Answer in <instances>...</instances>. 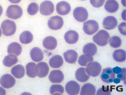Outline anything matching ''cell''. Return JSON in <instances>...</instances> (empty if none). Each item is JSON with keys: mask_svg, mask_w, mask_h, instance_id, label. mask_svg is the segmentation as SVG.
<instances>
[{"mask_svg": "<svg viewBox=\"0 0 126 95\" xmlns=\"http://www.w3.org/2000/svg\"><path fill=\"white\" fill-rule=\"evenodd\" d=\"M110 37V35L108 32L104 30H101L94 36L93 40L94 42L99 46H103L108 44Z\"/></svg>", "mask_w": 126, "mask_h": 95, "instance_id": "obj_1", "label": "cell"}, {"mask_svg": "<svg viewBox=\"0 0 126 95\" xmlns=\"http://www.w3.org/2000/svg\"><path fill=\"white\" fill-rule=\"evenodd\" d=\"M1 28L4 35L7 36L13 35L16 30V26L15 22L9 19H6L2 22Z\"/></svg>", "mask_w": 126, "mask_h": 95, "instance_id": "obj_2", "label": "cell"}, {"mask_svg": "<svg viewBox=\"0 0 126 95\" xmlns=\"http://www.w3.org/2000/svg\"><path fill=\"white\" fill-rule=\"evenodd\" d=\"M23 13L22 9L17 5H11L7 8L6 13L8 18L14 19L20 18Z\"/></svg>", "mask_w": 126, "mask_h": 95, "instance_id": "obj_3", "label": "cell"}, {"mask_svg": "<svg viewBox=\"0 0 126 95\" xmlns=\"http://www.w3.org/2000/svg\"><path fill=\"white\" fill-rule=\"evenodd\" d=\"M99 28L98 24L94 20H89L83 24L84 31L88 35H93L98 31Z\"/></svg>", "mask_w": 126, "mask_h": 95, "instance_id": "obj_4", "label": "cell"}, {"mask_svg": "<svg viewBox=\"0 0 126 95\" xmlns=\"http://www.w3.org/2000/svg\"><path fill=\"white\" fill-rule=\"evenodd\" d=\"M87 66L86 72L89 75L92 77H97L101 72V65L97 62L90 63Z\"/></svg>", "mask_w": 126, "mask_h": 95, "instance_id": "obj_5", "label": "cell"}, {"mask_svg": "<svg viewBox=\"0 0 126 95\" xmlns=\"http://www.w3.org/2000/svg\"><path fill=\"white\" fill-rule=\"evenodd\" d=\"M64 24V21L61 17L54 16L49 19L48 25L49 28L52 30H58L61 29Z\"/></svg>", "mask_w": 126, "mask_h": 95, "instance_id": "obj_6", "label": "cell"}, {"mask_svg": "<svg viewBox=\"0 0 126 95\" xmlns=\"http://www.w3.org/2000/svg\"><path fill=\"white\" fill-rule=\"evenodd\" d=\"M54 6L52 2L46 0L41 3L40 6V12L42 15L49 16L54 12Z\"/></svg>", "mask_w": 126, "mask_h": 95, "instance_id": "obj_7", "label": "cell"}, {"mask_svg": "<svg viewBox=\"0 0 126 95\" xmlns=\"http://www.w3.org/2000/svg\"><path fill=\"white\" fill-rule=\"evenodd\" d=\"M73 16L79 22H83L87 20L88 17V13L85 8L83 7H78L73 11Z\"/></svg>", "mask_w": 126, "mask_h": 95, "instance_id": "obj_8", "label": "cell"}, {"mask_svg": "<svg viewBox=\"0 0 126 95\" xmlns=\"http://www.w3.org/2000/svg\"><path fill=\"white\" fill-rule=\"evenodd\" d=\"M16 82L15 78L8 74L3 75L0 79L1 85L6 89H9L13 87L15 85Z\"/></svg>", "mask_w": 126, "mask_h": 95, "instance_id": "obj_9", "label": "cell"}, {"mask_svg": "<svg viewBox=\"0 0 126 95\" xmlns=\"http://www.w3.org/2000/svg\"><path fill=\"white\" fill-rule=\"evenodd\" d=\"M115 78V75L112 72V69L107 68L103 69L101 75L102 80L107 83H112Z\"/></svg>", "mask_w": 126, "mask_h": 95, "instance_id": "obj_10", "label": "cell"}, {"mask_svg": "<svg viewBox=\"0 0 126 95\" xmlns=\"http://www.w3.org/2000/svg\"><path fill=\"white\" fill-rule=\"evenodd\" d=\"M71 7L68 2L65 1H61L57 4L56 11L57 13L62 16L67 15L71 11Z\"/></svg>", "mask_w": 126, "mask_h": 95, "instance_id": "obj_11", "label": "cell"}, {"mask_svg": "<svg viewBox=\"0 0 126 95\" xmlns=\"http://www.w3.org/2000/svg\"><path fill=\"white\" fill-rule=\"evenodd\" d=\"M64 78V75L60 70H55L50 72L49 76L50 81L53 83H60L62 82Z\"/></svg>", "mask_w": 126, "mask_h": 95, "instance_id": "obj_12", "label": "cell"}, {"mask_svg": "<svg viewBox=\"0 0 126 95\" xmlns=\"http://www.w3.org/2000/svg\"><path fill=\"white\" fill-rule=\"evenodd\" d=\"M66 91L68 95H76L79 93L80 86L77 82L74 81H68L65 86Z\"/></svg>", "mask_w": 126, "mask_h": 95, "instance_id": "obj_13", "label": "cell"}, {"mask_svg": "<svg viewBox=\"0 0 126 95\" xmlns=\"http://www.w3.org/2000/svg\"><path fill=\"white\" fill-rule=\"evenodd\" d=\"M43 45L44 47L47 50H52L57 46V40L54 37L48 36L46 37L43 40Z\"/></svg>", "mask_w": 126, "mask_h": 95, "instance_id": "obj_14", "label": "cell"}, {"mask_svg": "<svg viewBox=\"0 0 126 95\" xmlns=\"http://www.w3.org/2000/svg\"><path fill=\"white\" fill-rule=\"evenodd\" d=\"M117 24V20L112 16H109L105 18L103 22L104 28L109 30L114 29L116 27Z\"/></svg>", "mask_w": 126, "mask_h": 95, "instance_id": "obj_15", "label": "cell"}, {"mask_svg": "<svg viewBox=\"0 0 126 95\" xmlns=\"http://www.w3.org/2000/svg\"><path fill=\"white\" fill-rule=\"evenodd\" d=\"M79 34L74 30H70L67 32L64 35V39L68 44H75L79 39Z\"/></svg>", "mask_w": 126, "mask_h": 95, "instance_id": "obj_16", "label": "cell"}, {"mask_svg": "<svg viewBox=\"0 0 126 95\" xmlns=\"http://www.w3.org/2000/svg\"><path fill=\"white\" fill-rule=\"evenodd\" d=\"M37 66L38 72L37 76L39 78L46 77L49 70L48 64L46 62H41L38 63Z\"/></svg>", "mask_w": 126, "mask_h": 95, "instance_id": "obj_17", "label": "cell"}, {"mask_svg": "<svg viewBox=\"0 0 126 95\" xmlns=\"http://www.w3.org/2000/svg\"><path fill=\"white\" fill-rule=\"evenodd\" d=\"M76 77L77 80L80 82H84L89 79L90 75L86 72V69L80 68L78 69L76 73Z\"/></svg>", "mask_w": 126, "mask_h": 95, "instance_id": "obj_18", "label": "cell"}, {"mask_svg": "<svg viewBox=\"0 0 126 95\" xmlns=\"http://www.w3.org/2000/svg\"><path fill=\"white\" fill-rule=\"evenodd\" d=\"M30 54L31 59L35 62L41 61L44 58L43 52L38 47H35L32 49L30 51Z\"/></svg>", "mask_w": 126, "mask_h": 95, "instance_id": "obj_19", "label": "cell"}, {"mask_svg": "<svg viewBox=\"0 0 126 95\" xmlns=\"http://www.w3.org/2000/svg\"><path fill=\"white\" fill-rule=\"evenodd\" d=\"M63 56L66 61L68 63H74L77 60L78 54L76 51L69 50L64 52Z\"/></svg>", "mask_w": 126, "mask_h": 95, "instance_id": "obj_20", "label": "cell"}, {"mask_svg": "<svg viewBox=\"0 0 126 95\" xmlns=\"http://www.w3.org/2000/svg\"><path fill=\"white\" fill-rule=\"evenodd\" d=\"M27 74L30 78H35L38 75V68L37 65L34 62H29L26 66Z\"/></svg>", "mask_w": 126, "mask_h": 95, "instance_id": "obj_21", "label": "cell"}, {"mask_svg": "<svg viewBox=\"0 0 126 95\" xmlns=\"http://www.w3.org/2000/svg\"><path fill=\"white\" fill-rule=\"evenodd\" d=\"M104 7L107 12L110 13L115 12L119 8L118 2L115 0H108L106 2Z\"/></svg>", "mask_w": 126, "mask_h": 95, "instance_id": "obj_22", "label": "cell"}, {"mask_svg": "<svg viewBox=\"0 0 126 95\" xmlns=\"http://www.w3.org/2000/svg\"><path fill=\"white\" fill-rule=\"evenodd\" d=\"M22 47L19 43L14 42L10 44L7 48V52L9 54H14L18 56L22 52Z\"/></svg>", "mask_w": 126, "mask_h": 95, "instance_id": "obj_23", "label": "cell"}, {"mask_svg": "<svg viewBox=\"0 0 126 95\" xmlns=\"http://www.w3.org/2000/svg\"><path fill=\"white\" fill-rule=\"evenodd\" d=\"M63 63V58L60 55H56L52 57L49 61L50 66L54 68H58L61 67Z\"/></svg>", "mask_w": 126, "mask_h": 95, "instance_id": "obj_24", "label": "cell"}, {"mask_svg": "<svg viewBox=\"0 0 126 95\" xmlns=\"http://www.w3.org/2000/svg\"><path fill=\"white\" fill-rule=\"evenodd\" d=\"M25 68L23 66L20 64L14 66L11 69V73L17 78H21L25 74Z\"/></svg>", "mask_w": 126, "mask_h": 95, "instance_id": "obj_25", "label": "cell"}, {"mask_svg": "<svg viewBox=\"0 0 126 95\" xmlns=\"http://www.w3.org/2000/svg\"><path fill=\"white\" fill-rule=\"evenodd\" d=\"M97 47L94 43H89L85 45L83 49V52L84 54L88 56H94L97 53Z\"/></svg>", "mask_w": 126, "mask_h": 95, "instance_id": "obj_26", "label": "cell"}, {"mask_svg": "<svg viewBox=\"0 0 126 95\" xmlns=\"http://www.w3.org/2000/svg\"><path fill=\"white\" fill-rule=\"evenodd\" d=\"M18 61L17 57L13 54H10L5 57L3 61L4 66L10 67L16 64Z\"/></svg>", "mask_w": 126, "mask_h": 95, "instance_id": "obj_27", "label": "cell"}, {"mask_svg": "<svg viewBox=\"0 0 126 95\" xmlns=\"http://www.w3.org/2000/svg\"><path fill=\"white\" fill-rule=\"evenodd\" d=\"M95 88L92 84L87 83L83 86L80 95H94L95 94Z\"/></svg>", "mask_w": 126, "mask_h": 95, "instance_id": "obj_28", "label": "cell"}, {"mask_svg": "<svg viewBox=\"0 0 126 95\" xmlns=\"http://www.w3.org/2000/svg\"><path fill=\"white\" fill-rule=\"evenodd\" d=\"M32 34L29 31H24L19 36V40L23 44H28L31 43L33 39Z\"/></svg>", "mask_w": 126, "mask_h": 95, "instance_id": "obj_29", "label": "cell"}, {"mask_svg": "<svg viewBox=\"0 0 126 95\" xmlns=\"http://www.w3.org/2000/svg\"><path fill=\"white\" fill-rule=\"evenodd\" d=\"M113 57L117 62H123L126 60V52L122 49L116 50L113 54Z\"/></svg>", "mask_w": 126, "mask_h": 95, "instance_id": "obj_30", "label": "cell"}, {"mask_svg": "<svg viewBox=\"0 0 126 95\" xmlns=\"http://www.w3.org/2000/svg\"><path fill=\"white\" fill-rule=\"evenodd\" d=\"M94 61L93 57L86 54H83L79 57L78 63L79 65L82 66H86L90 63Z\"/></svg>", "mask_w": 126, "mask_h": 95, "instance_id": "obj_31", "label": "cell"}, {"mask_svg": "<svg viewBox=\"0 0 126 95\" xmlns=\"http://www.w3.org/2000/svg\"><path fill=\"white\" fill-rule=\"evenodd\" d=\"M50 92L51 95H62L64 92V87L60 85H53L50 88Z\"/></svg>", "mask_w": 126, "mask_h": 95, "instance_id": "obj_32", "label": "cell"}, {"mask_svg": "<svg viewBox=\"0 0 126 95\" xmlns=\"http://www.w3.org/2000/svg\"><path fill=\"white\" fill-rule=\"evenodd\" d=\"M109 43L111 46L113 48H117L121 46L122 41L120 37L115 36L110 38Z\"/></svg>", "mask_w": 126, "mask_h": 95, "instance_id": "obj_33", "label": "cell"}, {"mask_svg": "<svg viewBox=\"0 0 126 95\" xmlns=\"http://www.w3.org/2000/svg\"><path fill=\"white\" fill-rule=\"evenodd\" d=\"M39 10V6L35 2H32L28 6V13L31 16H34L37 13Z\"/></svg>", "mask_w": 126, "mask_h": 95, "instance_id": "obj_34", "label": "cell"}, {"mask_svg": "<svg viewBox=\"0 0 126 95\" xmlns=\"http://www.w3.org/2000/svg\"><path fill=\"white\" fill-rule=\"evenodd\" d=\"M110 90L108 86L106 87L103 86L101 88L98 90L97 93V95H110Z\"/></svg>", "mask_w": 126, "mask_h": 95, "instance_id": "obj_35", "label": "cell"}, {"mask_svg": "<svg viewBox=\"0 0 126 95\" xmlns=\"http://www.w3.org/2000/svg\"><path fill=\"white\" fill-rule=\"evenodd\" d=\"M105 0H90L91 5L96 8L101 7L103 5Z\"/></svg>", "mask_w": 126, "mask_h": 95, "instance_id": "obj_36", "label": "cell"}, {"mask_svg": "<svg viewBox=\"0 0 126 95\" xmlns=\"http://www.w3.org/2000/svg\"><path fill=\"white\" fill-rule=\"evenodd\" d=\"M117 77L120 79L121 80H126V69L125 68L122 69V70L120 73L117 74Z\"/></svg>", "mask_w": 126, "mask_h": 95, "instance_id": "obj_37", "label": "cell"}, {"mask_svg": "<svg viewBox=\"0 0 126 95\" xmlns=\"http://www.w3.org/2000/svg\"><path fill=\"white\" fill-rule=\"evenodd\" d=\"M118 29L122 34L126 35V23L122 22L118 26Z\"/></svg>", "mask_w": 126, "mask_h": 95, "instance_id": "obj_38", "label": "cell"}, {"mask_svg": "<svg viewBox=\"0 0 126 95\" xmlns=\"http://www.w3.org/2000/svg\"><path fill=\"white\" fill-rule=\"evenodd\" d=\"M112 72L116 74H118L120 73L122 70V69L121 68L119 67H115L112 69Z\"/></svg>", "mask_w": 126, "mask_h": 95, "instance_id": "obj_39", "label": "cell"}, {"mask_svg": "<svg viewBox=\"0 0 126 95\" xmlns=\"http://www.w3.org/2000/svg\"><path fill=\"white\" fill-rule=\"evenodd\" d=\"M5 90L2 87H0V95H6Z\"/></svg>", "mask_w": 126, "mask_h": 95, "instance_id": "obj_40", "label": "cell"}, {"mask_svg": "<svg viewBox=\"0 0 126 95\" xmlns=\"http://www.w3.org/2000/svg\"><path fill=\"white\" fill-rule=\"evenodd\" d=\"M10 2L13 4H17L19 3L21 0H8Z\"/></svg>", "mask_w": 126, "mask_h": 95, "instance_id": "obj_41", "label": "cell"}, {"mask_svg": "<svg viewBox=\"0 0 126 95\" xmlns=\"http://www.w3.org/2000/svg\"><path fill=\"white\" fill-rule=\"evenodd\" d=\"M113 81L114 83L116 84H118L119 83H120L121 80L120 79L118 78H115L113 80Z\"/></svg>", "mask_w": 126, "mask_h": 95, "instance_id": "obj_42", "label": "cell"}, {"mask_svg": "<svg viewBox=\"0 0 126 95\" xmlns=\"http://www.w3.org/2000/svg\"><path fill=\"white\" fill-rule=\"evenodd\" d=\"M2 13H3V8L0 5V17L2 15Z\"/></svg>", "mask_w": 126, "mask_h": 95, "instance_id": "obj_43", "label": "cell"}, {"mask_svg": "<svg viewBox=\"0 0 126 95\" xmlns=\"http://www.w3.org/2000/svg\"><path fill=\"white\" fill-rule=\"evenodd\" d=\"M1 34H2V31H1V30L0 28V37L1 36Z\"/></svg>", "mask_w": 126, "mask_h": 95, "instance_id": "obj_44", "label": "cell"}, {"mask_svg": "<svg viewBox=\"0 0 126 95\" xmlns=\"http://www.w3.org/2000/svg\"></svg>", "mask_w": 126, "mask_h": 95, "instance_id": "obj_45", "label": "cell"}]
</instances>
